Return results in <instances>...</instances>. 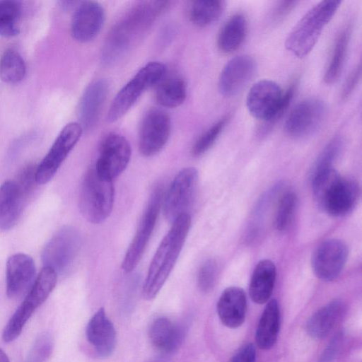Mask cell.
<instances>
[{
	"label": "cell",
	"mask_w": 362,
	"mask_h": 362,
	"mask_svg": "<svg viewBox=\"0 0 362 362\" xmlns=\"http://www.w3.org/2000/svg\"><path fill=\"white\" fill-rule=\"evenodd\" d=\"M276 276L275 264L269 259L259 261L252 272L249 293L252 300L257 304L267 302L272 293Z\"/></svg>",
	"instance_id": "cell-26"
},
{
	"label": "cell",
	"mask_w": 362,
	"mask_h": 362,
	"mask_svg": "<svg viewBox=\"0 0 362 362\" xmlns=\"http://www.w3.org/2000/svg\"><path fill=\"white\" fill-rule=\"evenodd\" d=\"M22 6L19 1H0V35L13 37L18 34L17 21L21 14Z\"/></svg>",
	"instance_id": "cell-33"
},
{
	"label": "cell",
	"mask_w": 362,
	"mask_h": 362,
	"mask_svg": "<svg viewBox=\"0 0 362 362\" xmlns=\"http://www.w3.org/2000/svg\"><path fill=\"white\" fill-rule=\"evenodd\" d=\"M131 156V146L126 138L110 134L101 143L93 168L101 177L113 181L127 167Z\"/></svg>",
	"instance_id": "cell-13"
},
{
	"label": "cell",
	"mask_w": 362,
	"mask_h": 362,
	"mask_svg": "<svg viewBox=\"0 0 362 362\" xmlns=\"http://www.w3.org/2000/svg\"><path fill=\"white\" fill-rule=\"evenodd\" d=\"M83 129L78 122H70L61 130L47 155L37 165L36 181L47 183L78 141Z\"/></svg>",
	"instance_id": "cell-11"
},
{
	"label": "cell",
	"mask_w": 362,
	"mask_h": 362,
	"mask_svg": "<svg viewBox=\"0 0 362 362\" xmlns=\"http://www.w3.org/2000/svg\"><path fill=\"white\" fill-rule=\"evenodd\" d=\"M348 255V247L341 240L332 238L322 242L312 255L315 275L326 281L336 279L344 269Z\"/></svg>",
	"instance_id": "cell-15"
},
{
	"label": "cell",
	"mask_w": 362,
	"mask_h": 362,
	"mask_svg": "<svg viewBox=\"0 0 362 362\" xmlns=\"http://www.w3.org/2000/svg\"><path fill=\"white\" fill-rule=\"evenodd\" d=\"M350 35V27H346L337 38L329 66L324 76V81L327 84L335 83L342 72L348 52Z\"/></svg>",
	"instance_id": "cell-30"
},
{
	"label": "cell",
	"mask_w": 362,
	"mask_h": 362,
	"mask_svg": "<svg viewBox=\"0 0 362 362\" xmlns=\"http://www.w3.org/2000/svg\"><path fill=\"white\" fill-rule=\"evenodd\" d=\"M105 18V11L99 3L93 1L81 2L71 19L72 37L80 42L93 40L101 30Z\"/></svg>",
	"instance_id": "cell-19"
},
{
	"label": "cell",
	"mask_w": 362,
	"mask_h": 362,
	"mask_svg": "<svg viewBox=\"0 0 362 362\" xmlns=\"http://www.w3.org/2000/svg\"><path fill=\"white\" fill-rule=\"evenodd\" d=\"M230 362H256L254 344L250 342L243 344L233 355Z\"/></svg>",
	"instance_id": "cell-41"
},
{
	"label": "cell",
	"mask_w": 362,
	"mask_h": 362,
	"mask_svg": "<svg viewBox=\"0 0 362 362\" xmlns=\"http://www.w3.org/2000/svg\"><path fill=\"white\" fill-rule=\"evenodd\" d=\"M25 74L26 66L21 55L12 49L6 50L0 58V78L8 83H16Z\"/></svg>",
	"instance_id": "cell-32"
},
{
	"label": "cell",
	"mask_w": 362,
	"mask_h": 362,
	"mask_svg": "<svg viewBox=\"0 0 362 362\" xmlns=\"http://www.w3.org/2000/svg\"><path fill=\"white\" fill-rule=\"evenodd\" d=\"M361 74V65L359 64L350 74L343 86L341 95L344 99L348 98L350 95V94H351V93L354 91L360 80Z\"/></svg>",
	"instance_id": "cell-42"
},
{
	"label": "cell",
	"mask_w": 362,
	"mask_h": 362,
	"mask_svg": "<svg viewBox=\"0 0 362 362\" xmlns=\"http://www.w3.org/2000/svg\"><path fill=\"white\" fill-rule=\"evenodd\" d=\"M25 202L13 180L0 186V230H8L16 224Z\"/></svg>",
	"instance_id": "cell-25"
},
{
	"label": "cell",
	"mask_w": 362,
	"mask_h": 362,
	"mask_svg": "<svg viewBox=\"0 0 362 362\" xmlns=\"http://www.w3.org/2000/svg\"><path fill=\"white\" fill-rule=\"evenodd\" d=\"M57 276L53 269L46 267L42 268L25 299L5 326L2 333L4 342H11L18 337L33 313L47 300L54 288Z\"/></svg>",
	"instance_id": "cell-6"
},
{
	"label": "cell",
	"mask_w": 362,
	"mask_h": 362,
	"mask_svg": "<svg viewBox=\"0 0 362 362\" xmlns=\"http://www.w3.org/2000/svg\"><path fill=\"white\" fill-rule=\"evenodd\" d=\"M346 312V305L341 300H334L317 310L306 325L308 334L314 339L327 336L342 319Z\"/></svg>",
	"instance_id": "cell-23"
},
{
	"label": "cell",
	"mask_w": 362,
	"mask_h": 362,
	"mask_svg": "<svg viewBox=\"0 0 362 362\" xmlns=\"http://www.w3.org/2000/svg\"><path fill=\"white\" fill-rule=\"evenodd\" d=\"M191 226V217L184 214L173 221L151 262L142 294L148 300L153 299L167 281L179 257Z\"/></svg>",
	"instance_id": "cell-2"
},
{
	"label": "cell",
	"mask_w": 362,
	"mask_h": 362,
	"mask_svg": "<svg viewBox=\"0 0 362 362\" xmlns=\"http://www.w3.org/2000/svg\"><path fill=\"white\" fill-rule=\"evenodd\" d=\"M247 297L245 291L238 286L226 288L217 302V313L221 323L231 329L240 327L246 317Z\"/></svg>",
	"instance_id": "cell-22"
},
{
	"label": "cell",
	"mask_w": 362,
	"mask_h": 362,
	"mask_svg": "<svg viewBox=\"0 0 362 362\" xmlns=\"http://www.w3.org/2000/svg\"><path fill=\"white\" fill-rule=\"evenodd\" d=\"M35 280V266L31 257L23 253L11 255L6 262V295L21 298L30 289Z\"/></svg>",
	"instance_id": "cell-17"
},
{
	"label": "cell",
	"mask_w": 362,
	"mask_h": 362,
	"mask_svg": "<svg viewBox=\"0 0 362 362\" xmlns=\"http://www.w3.org/2000/svg\"><path fill=\"white\" fill-rule=\"evenodd\" d=\"M0 362H10L8 356L1 349H0Z\"/></svg>",
	"instance_id": "cell-44"
},
{
	"label": "cell",
	"mask_w": 362,
	"mask_h": 362,
	"mask_svg": "<svg viewBox=\"0 0 362 362\" xmlns=\"http://www.w3.org/2000/svg\"><path fill=\"white\" fill-rule=\"evenodd\" d=\"M341 3V1L326 0L310 8L288 35L285 42L286 48L298 58L308 55Z\"/></svg>",
	"instance_id": "cell-4"
},
{
	"label": "cell",
	"mask_w": 362,
	"mask_h": 362,
	"mask_svg": "<svg viewBox=\"0 0 362 362\" xmlns=\"http://www.w3.org/2000/svg\"><path fill=\"white\" fill-rule=\"evenodd\" d=\"M298 206V198L292 192L284 193L276 206L274 218V228L279 231L286 230L291 225Z\"/></svg>",
	"instance_id": "cell-34"
},
{
	"label": "cell",
	"mask_w": 362,
	"mask_h": 362,
	"mask_svg": "<svg viewBox=\"0 0 362 362\" xmlns=\"http://www.w3.org/2000/svg\"><path fill=\"white\" fill-rule=\"evenodd\" d=\"M53 339L47 332L40 334L35 340L25 362H45L51 355Z\"/></svg>",
	"instance_id": "cell-39"
},
{
	"label": "cell",
	"mask_w": 362,
	"mask_h": 362,
	"mask_svg": "<svg viewBox=\"0 0 362 362\" xmlns=\"http://www.w3.org/2000/svg\"><path fill=\"white\" fill-rule=\"evenodd\" d=\"M148 335L152 345L165 353L175 351L183 339L182 328L165 317L154 320L150 325Z\"/></svg>",
	"instance_id": "cell-24"
},
{
	"label": "cell",
	"mask_w": 362,
	"mask_h": 362,
	"mask_svg": "<svg viewBox=\"0 0 362 362\" xmlns=\"http://www.w3.org/2000/svg\"><path fill=\"white\" fill-rule=\"evenodd\" d=\"M86 334L88 343L99 357L107 358L112 354L116 346V332L103 308L89 320Z\"/></svg>",
	"instance_id": "cell-20"
},
{
	"label": "cell",
	"mask_w": 362,
	"mask_h": 362,
	"mask_svg": "<svg viewBox=\"0 0 362 362\" xmlns=\"http://www.w3.org/2000/svg\"><path fill=\"white\" fill-rule=\"evenodd\" d=\"M198 181V172L193 167L185 168L177 173L163 198V214L168 221H173L180 215L188 214L196 195Z\"/></svg>",
	"instance_id": "cell-10"
},
{
	"label": "cell",
	"mask_w": 362,
	"mask_h": 362,
	"mask_svg": "<svg viewBox=\"0 0 362 362\" xmlns=\"http://www.w3.org/2000/svg\"><path fill=\"white\" fill-rule=\"evenodd\" d=\"M359 195L357 181L351 177L341 175L319 206L332 216H344L354 209Z\"/></svg>",
	"instance_id": "cell-18"
},
{
	"label": "cell",
	"mask_w": 362,
	"mask_h": 362,
	"mask_svg": "<svg viewBox=\"0 0 362 362\" xmlns=\"http://www.w3.org/2000/svg\"><path fill=\"white\" fill-rule=\"evenodd\" d=\"M187 97V84L180 76L174 75L162 81L156 91L157 103L165 107L181 105Z\"/></svg>",
	"instance_id": "cell-29"
},
{
	"label": "cell",
	"mask_w": 362,
	"mask_h": 362,
	"mask_svg": "<svg viewBox=\"0 0 362 362\" xmlns=\"http://www.w3.org/2000/svg\"><path fill=\"white\" fill-rule=\"evenodd\" d=\"M296 1H281L274 11L275 19H281L286 16L295 6Z\"/></svg>",
	"instance_id": "cell-43"
},
{
	"label": "cell",
	"mask_w": 362,
	"mask_h": 362,
	"mask_svg": "<svg viewBox=\"0 0 362 362\" xmlns=\"http://www.w3.org/2000/svg\"><path fill=\"white\" fill-rule=\"evenodd\" d=\"M343 146L341 138L336 136L333 138L324 148L317 158L310 173V175L323 170L333 168L332 165L339 156Z\"/></svg>",
	"instance_id": "cell-35"
},
{
	"label": "cell",
	"mask_w": 362,
	"mask_h": 362,
	"mask_svg": "<svg viewBox=\"0 0 362 362\" xmlns=\"http://www.w3.org/2000/svg\"><path fill=\"white\" fill-rule=\"evenodd\" d=\"M170 132L171 120L168 113L159 108L148 110L139 130L140 153L146 157L157 154L168 142Z\"/></svg>",
	"instance_id": "cell-14"
},
{
	"label": "cell",
	"mask_w": 362,
	"mask_h": 362,
	"mask_svg": "<svg viewBox=\"0 0 362 362\" xmlns=\"http://www.w3.org/2000/svg\"><path fill=\"white\" fill-rule=\"evenodd\" d=\"M247 31L246 18L242 13L232 16L222 27L218 36L219 49L231 53L238 49L244 42Z\"/></svg>",
	"instance_id": "cell-28"
},
{
	"label": "cell",
	"mask_w": 362,
	"mask_h": 362,
	"mask_svg": "<svg viewBox=\"0 0 362 362\" xmlns=\"http://www.w3.org/2000/svg\"><path fill=\"white\" fill-rule=\"evenodd\" d=\"M81 247L79 232L72 226H63L52 235L42 250L44 267L53 269L57 275L66 274L75 262Z\"/></svg>",
	"instance_id": "cell-8"
},
{
	"label": "cell",
	"mask_w": 362,
	"mask_h": 362,
	"mask_svg": "<svg viewBox=\"0 0 362 362\" xmlns=\"http://www.w3.org/2000/svg\"><path fill=\"white\" fill-rule=\"evenodd\" d=\"M163 195V187L158 185L150 196L139 227L122 261V268L127 273L136 268L144 253L162 207Z\"/></svg>",
	"instance_id": "cell-9"
},
{
	"label": "cell",
	"mask_w": 362,
	"mask_h": 362,
	"mask_svg": "<svg viewBox=\"0 0 362 362\" xmlns=\"http://www.w3.org/2000/svg\"><path fill=\"white\" fill-rule=\"evenodd\" d=\"M325 103L317 98H309L298 103L285 122L284 130L293 139H302L315 133L326 116Z\"/></svg>",
	"instance_id": "cell-12"
},
{
	"label": "cell",
	"mask_w": 362,
	"mask_h": 362,
	"mask_svg": "<svg viewBox=\"0 0 362 362\" xmlns=\"http://www.w3.org/2000/svg\"><path fill=\"white\" fill-rule=\"evenodd\" d=\"M296 83L283 93L276 82L260 80L252 86L246 98V106L250 115L264 122L258 130L261 136L267 134L287 110L293 98Z\"/></svg>",
	"instance_id": "cell-3"
},
{
	"label": "cell",
	"mask_w": 362,
	"mask_h": 362,
	"mask_svg": "<svg viewBox=\"0 0 362 362\" xmlns=\"http://www.w3.org/2000/svg\"><path fill=\"white\" fill-rule=\"evenodd\" d=\"M255 59L247 54L230 59L222 69L218 78V90L225 97L238 94L248 83L256 71Z\"/></svg>",
	"instance_id": "cell-16"
},
{
	"label": "cell",
	"mask_w": 362,
	"mask_h": 362,
	"mask_svg": "<svg viewBox=\"0 0 362 362\" xmlns=\"http://www.w3.org/2000/svg\"><path fill=\"white\" fill-rule=\"evenodd\" d=\"M280 323L279 303L272 299L266 305L256 330L255 340L259 349L268 350L274 346L278 337Z\"/></svg>",
	"instance_id": "cell-27"
},
{
	"label": "cell",
	"mask_w": 362,
	"mask_h": 362,
	"mask_svg": "<svg viewBox=\"0 0 362 362\" xmlns=\"http://www.w3.org/2000/svg\"><path fill=\"white\" fill-rule=\"evenodd\" d=\"M218 271V263L215 259H209L201 265L197 274V284L202 292L208 293L213 289Z\"/></svg>",
	"instance_id": "cell-38"
},
{
	"label": "cell",
	"mask_w": 362,
	"mask_h": 362,
	"mask_svg": "<svg viewBox=\"0 0 362 362\" xmlns=\"http://www.w3.org/2000/svg\"><path fill=\"white\" fill-rule=\"evenodd\" d=\"M343 341V332H337L331 339L320 356L318 362H333L337 357Z\"/></svg>",
	"instance_id": "cell-40"
},
{
	"label": "cell",
	"mask_w": 362,
	"mask_h": 362,
	"mask_svg": "<svg viewBox=\"0 0 362 362\" xmlns=\"http://www.w3.org/2000/svg\"><path fill=\"white\" fill-rule=\"evenodd\" d=\"M108 92V83L98 79L87 86L78 107L79 124L83 130L91 129L97 123Z\"/></svg>",
	"instance_id": "cell-21"
},
{
	"label": "cell",
	"mask_w": 362,
	"mask_h": 362,
	"mask_svg": "<svg viewBox=\"0 0 362 362\" xmlns=\"http://www.w3.org/2000/svg\"><path fill=\"white\" fill-rule=\"evenodd\" d=\"M115 189L112 180L99 176L93 167L86 173L80 188L79 208L91 223L103 222L112 212Z\"/></svg>",
	"instance_id": "cell-5"
},
{
	"label": "cell",
	"mask_w": 362,
	"mask_h": 362,
	"mask_svg": "<svg viewBox=\"0 0 362 362\" xmlns=\"http://www.w3.org/2000/svg\"><path fill=\"white\" fill-rule=\"evenodd\" d=\"M165 73V66L159 62H151L141 68L114 98L107 112V121L115 122L125 115L143 92L161 81Z\"/></svg>",
	"instance_id": "cell-7"
},
{
	"label": "cell",
	"mask_w": 362,
	"mask_h": 362,
	"mask_svg": "<svg viewBox=\"0 0 362 362\" xmlns=\"http://www.w3.org/2000/svg\"><path fill=\"white\" fill-rule=\"evenodd\" d=\"M225 3L219 0H199L192 3L189 16L197 26L205 27L217 21L221 16Z\"/></svg>",
	"instance_id": "cell-31"
},
{
	"label": "cell",
	"mask_w": 362,
	"mask_h": 362,
	"mask_svg": "<svg viewBox=\"0 0 362 362\" xmlns=\"http://www.w3.org/2000/svg\"><path fill=\"white\" fill-rule=\"evenodd\" d=\"M227 121L228 117L222 118L198 138L192 148V153L194 156H202L214 145L225 127Z\"/></svg>",
	"instance_id": "cell-36"
},
{
	"label": "cell",
	"mask_w": 362,
	"mask_h": 362,
	"mask_svg": "<svg viewBox=\"0 0 362 362\" xmlns=\"http://www.w3.org/2000/svg\"><path fill=\"white\" fill-rule=\"evenodd\" d=\"M168 1H145L130 9L110 30L103 58L107 63L119 59L151 26L168 6Z\"/></svg>",
	"instance_id": "cell-1"
},
{
	"label": "cell",
	"mask_w": 362,
	"mask_h": 362,
	"mask_svg": "<svg viewBox=\"0 0 362 362\" xmlns=\"http://www.w3.org/2000/svg\"><path fill=\"white\" fill-rule=\"evenodd\" d=\"M36 169V165L32 163H28L21 169L16 179L13 180L25 201L33 193L37 184L35 176Z\"/></svg>",
	"instance_id": "cell-37"
}]
</instances>
